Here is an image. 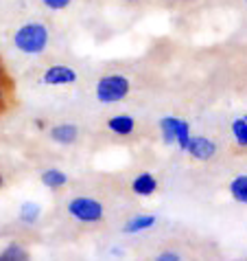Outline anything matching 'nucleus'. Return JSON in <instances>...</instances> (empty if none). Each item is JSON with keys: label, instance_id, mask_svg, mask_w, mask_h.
<instances>
[{"label": "nucleus", "instance_id": "nucleus-1", "mask_svg": "<svg viewBox=\"0 0 247 261\" xmlns=\"http://www.w3.org/2000/svg\"><path fill=\"white\" fill-rule=\"evenodd\" d=\"M13 46L24 55H40L48 46V29L42 22H26L13 33Z\"/></svg>", "mask_w": 247, "mask_h": 261}, {"label": "nucleus", "instance_id": "nucleus-2", "mask_svg": "<svg viewBox=\"0 0 247 261\" xmlns=\"http://www.w3.org/2000/svg\"><path fill=\"white\" fill-rule=\"evenodd\" d=\"M68 215L79 224H99L105 217L103 202L92 195H77L68 202Z\"/></svg>", "mask_w": 247, "mask_h": 261}, {"label": "nucleus", "instance_id": "nucleus-3", "mask_svg": "<svg viewBox=\"0 0 247 261\" xmlns=\"http://www.w3.org/2000/svg\"><path fill=\"white\" fill-rule=\"evenodd\" d=\"M132 92V82L125 75L112 72L97 82V99L101 103H118Z\"/></svg>", "mask_w": 247, "mask_h": 261}, {"label": "nucleus", "instance_id": "nucleus-4", "mask_svg": "<svg viewBox=\"0 0 247 261\" xmlns=\"http://www.w3.org/2000/svg\"><path fill=\"white\" fill-rule=\"evenodd\" d=\"M42 82L46 86H70L77 82V70L72 66H66V64H53L44 70Z\"/></svg>", "mask_w": 247, "mask_h": 261}, {"label": "nucleus", "instance_id": "nucleus-5", "mask_svg": "<svg viewBox=\"0 0 247 261\" xmlns=\"http://www.w3.org/2000/svg\"><path fill=\"white\" fill-rule=\"evenodd\" d=\"M186 151L191 158H195V161L206 163V161H212L214 158L217 145L212 139H208V136H191V141L186 145Z\"/></svg>", "mask_w": 247, "mask_h": 261}, {"label": "nucleus", "instance_id": "nucleus-6", "mask_svg": "<svg viewBox=\"0 0 247 261\" xmlns=\"http://www.w3.org/2000/svg\"><path fill=\"white\" fill-rule=\"evenodd\" d=\"M129 187H132V191L138 195V198H151L153 193H158L160 182L151 171H142V173H138V176L132 178V185Z\"/></svg>", "mask_w": 247, "mask_h": 261}, {"label": "nucleus", "instance_id": "nucleus-7", "mask_svg": "<svg viewBox=\"0 0 247 261\" xmlns=\"http://www.w3.org/2000/svg\"><path fill=\"white\" fill-rule=\"evenodd\" d=\"M48 136L57 145H72L79 141V127L75 123H59L48 129Z\"/></svg>", "mask_w": 247, "mask_h": 261}, {"label": "nucleus", "instance_id": "nucleus-8", "mask_svg": "<svg viewBox=\"0 0 247 261\" xmlns=\"http://www.w3.org/2000/svg\"><path fill=\"white\" fill-rule=\"evenodd\" d=\"M158 224V217L151 215V213H140V215H134L122 224V233L125 235H136V233H142V230H149Z\"/></svg>", "mask_w": 247, "mask_h": 261}, {"label": "nucleus", "instance_id": "nucleus-9", "mask_svg": "<svg viewBox=\"0 0 247 261\" xmlns=\"http://www.w3.org/2000/svg\"><path fill=\"white\" fill-rule=\"evenodd\" d=\"M107 129L116 136H132L136 132V119L129 114H114L107 119Z\"/></svg>", "mask_w": 247, "mask_h": 261}, {"label": "nucleus", "instance_id": "nucleus-10", "mask_svg": "<svg viewBox=\"0 0 247 261\" xmlns=\"http://www.w3.org/2000/svg\"><path fill=\"white\" fill-rule=\"evenodd\" d=\"M13 103H16V84L11 75H5L0 77V117L11 110Z\"/></svg>", "mask_w": 247, "mask_h": 261}, {"label": "nucleus", "instance_id": "nucleus-11", "mask_svg": "<svg viewBox=\"0 0 247 261\" xmlns=\"http://www.w3.org/2000/svg\"><path fill=\"white\" fill-rule=\"evenodd\" d=\"M40 180H42V185L48 187L50 191H59V189L66 187L68 176L61 169H57V167H48V169H44L40 173Z\"/></svg>", "mask_w": 247, "mask_h": 261}, {"label": "nucleus", "instance_id": "nucleus-12", "mask_svg": "<svg viewBox=\"0 0 247 261\" xmlns=\"http://www.w3.org/2000/svg\"><path fill=\"white\" fill-rule=\"evenodd\" d=\"M0 261H31V252L22 244L11 242L0 250Z\"/></svg>", "mask_w": 247, "mask_h": 261}, {"label": "nucleus", "instance_id": "nucleus-13", "mask_svg": "<svg viewBox=\"0 0 247 261\" xmlns=\"http://www.w3.org/2000/svg\"><path fill=\"white\" fill-rule=\"evenodd\" d=\"M179 123H181V119H177V117H162L160 119L158 125H160V132H162V139L166 145H175Z\"/></svg>", "mask_w": 247, "mask_h": 261}, {"label": "nucleus", "instance_id": "nucleus-14", "mask_svg": "<svg viewBox=\"0 0 247 261\" xmlns=\"http://www.w3.org/2000/svg\"><path fill=\"white\" fill-rule=\"evenodd\" d=\"M230 195L236 204H247V176L245 173H238L230 182Z\"/></svg>", "mask_w": 247, "mask_h": 261}, {"label": "nucleus", "instance_id": "nucleus-15", "mask_svg": "<svg viewBox=\"0 0 247 261\" xmlns=\"http://www.w3.org/2000/svg\"><path fill=\"white\" fill-rule=\"evenodd\" d=\"M232 139H234L238 149L247 147V119L245 117H236L232 121Z\"/></svg>", "mask_w": 247, "mask_h": 261}, {"label": "nucleus", "instance_id": "nucleus-16", "mask_svg": "<svg viewBox=\"0 0 247 261\" xmlns=\"http://www.w3.org/2000/svg\"><path fill=\"white\" fill-rule=\"evenodd\" d=\"M40 215H42V206L40 204H35V202H24L22 206H20V222L26 224V226H31V224H35L40 220Z\"/></svg>", "mask_w": 247, "mask_h": 261}, {"label": "nucleus", "instance_id": "nucleus-17", "mask_svg": "<svg viewBox=\"0 0 247 261\" xmlns=\"http://www.w3.org/2000/svg\"><path fill=\"white\" fill-rule=\"evenodd\" d=\"M191 125H188V121H184L181 119V123H179V129H177V136H175V145L181 149V151H186V145H188V141H191Z\"/></svg>", "mask_w": 247, "mask_h": 261}, {"label": "nucleus", "instance_id": "nucleus-18", "mask_svg": "<svg viewBox=\"0 0 247 261\" xmlns=\"http://www.w3.org/2000/svg\"><path fill=\"white\" fill-rule=\"evenodd\" d=\"M153 261H181V255L175 250H164V252H160V255H156Z\"/></svg>", "mask_w": 247, "mask_h": 261}, {"label": "nucleus", "instance_id": "nucleus-19", "mask_svg": "<svg viewBox=\"0 0 247 261\" xmlns=\"http://www.w3.org/2000/svg\"><path fill=\"white\" fill-rule=\"evenodd\" d=\"M48 9H55V11H59V9H66V7L72 3V0H42Z\"/></svg>", "mask_w": 247, "mask_h": 261}, {"label": "nucleus", "instance_id": "nucleus-20", "mask_svg": "<svg viewBox=\"0 0 247 261\" xmlns=\"http://www.w3.org/2000/svg\"><path fill=\"white\" fill-rule=\"evenodd\" d=\"M5 75H9V72H7L5 62H3V57H0V77H5Z\"/></svg>", "mask_w": 247, "mask_h": 261}, {"label": "nucleus", "instance_id": "nucleus-21", "mask_svg": "<svg viewBox=\"0 0 247 261\" xmlns=\"http://www.w3.org/2000/svg\"><path fill=\"white\" fill-rule=\"evenodd\" d=\"M35 127H38V129H44V121H42V119H35Z\"/></svg>", "mask_w": 247, "mask_h": 261}, {"label": "nucleus", "instance_id": "nucleus-22", "mask_svg": "<svg viewBox=\"0 0 247 261\" xmlns=\"http://www.w3.org/2000/svg\"><path fill=\"white\" fill-rule=\"evenodd\" d=\"M3 185H5V178H3V173H0V189H3Z\"/></svg>", "mask_w": 247, "mask_h": 261}]
</instances>
